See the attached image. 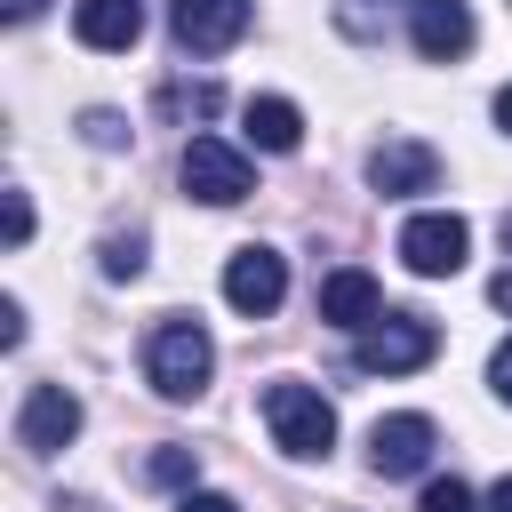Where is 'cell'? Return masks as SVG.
<instances>
[{
    "label": "cell",
    "mask_w": 512,
    "mask_h": 512,
    "mask_svg": "<svg viewBox=\"0 0 512 512\" xmlns=\"http://www.w3.org/2000/svg\"><path fill=\"white\" fill-rule=\"evenodd\" d=\"M208 376H216V344H208V328L184 320V312L152 320V336H144V384H152L160 400H200Z\"/></svg>",
    "instance_id": "6da1fadb"
},
{
    "label": "cell",
    "mask_w": 512,
    "mask_h": 512,
    "mask_svg": "<svg viewBox=\"0 0 512 512\" xmlns=\"http://www.w3.org/2000/svg\"><path fill=\"white\" fill-rule=\"evenodd\" d=\"M264 424L288 456H328L336 448V408L320 400V384H296V376L264 384Z\"/></svg>",
    "instance_id": "7a4b0ae2"
},
{
    "label": "cell",
    "mask_w": 512,
    "mask_h": 512,
    "mask_svg": "<svg viewBox=\"0 0 512 512\" xmlns=\"http://www.w3.org/2000/svg\"><path fill=\"white\" fill-rule=\"evenodd\" d=\"M432 352H440V328H432L424 312H384L376 328H360L352 368H368V376H408V368H424Z\"/></svg>",
    "instance_id": "3957f363"
},
{
    "label": "cell",
    "mask_w": 512,
    "mask_h": 512,
    "mask_svg": "<svg viewBox=\"0 0 512 512\" xmlns=\"http://www.w3.org/2000/svg\"><path fill=\"white\" fill-rule=\"evenodd\" d=\"M176 176H184V192H192V200H208V208H232V200H248V192H256L248 152H240V144H224V136H192V144H184V160H176Z\"/></svg>",
    "instance_id": "277c9868"
},
{
    "label": "cell",
    "mask_w": 512,
    "mask_h": 512,
    "mask_svg": "<svg viewBox=\"0 0 512 512\" xmlns=\"http://www.w3.org/2000/svg\"><path fill=\"white\" fill-rule=\"evenodd\" d=\"M464 256H472V224H464V216L424 208V216L400 224V264H408L416 280H448V272H464Z\"/></svg>",
    "instance_id": "5b68a950"
},
{
    "label": "cell",
    "mask_w": 512,
    "mask_h": 512,
    "mask_svg": "<svg viewBox=\"0 0 512 512\" xmlns=\"http://www.w3.org/2000/svg\"><path fill=\"white\" fill-rule=\"evenodd\" d=\"M280 296H288V256L280 248H232V264H224V304L232 312H248V320H264V312H280Z\"/></svg>",
    "instance_id": "8992f818"
},
{
    "label": "cell",
    "mask_w": 512,
    "mask_h": 512,
    "mask_svg": "<svg viewBox=\"0 0 512 512\" xmlns=\"http://www.w3.org/2000/svg\"><path fill=\"white\" fill-rule=\"evenodd\" d=\"M432 448H440L432 416H416V408L376 416V432H368V472H376V480H408V472H424V464H432Z\"/></svg>",
    "instance_id": "52a82bcc"
},
{
    "label": "cell",
    "mask_w": 512,
    "mask_h": 512,
    "mask_svg": "<svg viewBox=\"0 0 512 512\" xmlns=\"http://www.w3.org/2000/svg\"><path fill=\"white\" fill-rule=\"evenodd\" d=\"M248 24H256V0H176V8H168V32H176L184 56H216V48H232Z\"/></svg>",
    "instance_id": "ba28073f"
},
{
    "label": "cell",
    "mask_w": 512,
    "mask_h": 512,
    "mask_svg": "<svg viewBox=\"0 0 512 512\" xmlns=\"http://www.w3.org/2000/svg\"><path fill=\"white\" fill-rule=\"evenodd\" d=\"M72 432H80V392H72V384H32L24 408H16V448L56 456Z\"/></svg>",
    "instance_id": "9c48e42d"
},
{
    "label": "cell",
    "mask_w": 512,
    "mask_h": 512,
    "mask_svg": "<svg viewBox=\"0 0 512 512\" xmlns=\"http://www.w3.org/2000/svg\"><path fill=\"white\" fill-rule=\"evenodd\" d=\"M368 184H376L384 200L432 192V184H440V152H432V144H416V136H384V144L368 152Z\"/></svg>",
    "instance_id": "30bf717a"
},
{
    "label": "cell",
    "mask_w": 512,
    "mask_h": 512,
    "mask_svg": "<svg viewBox=\"0 0 512 512\" xmlns=\"http://www.w3.org/2000/svg\"><path fill=\"white\" fill-rule=\"evenodd\" d=\"M320 320L328 328H376L384 320V288H376V272H360V264H344V272H328L320 280Z\"/></svg>",
    "instance_id": "8fae6325"
},
{
    "label": "cell",
    "mask_w": 512,
    "mask_h": 512,
    "mask_svg": "<svg viewBox=\"0 0 512 512\" xmlns=\"http://www.w3.org/2000/svg\"><path fill=\"white\" fill-rule=\"evenodd\" d=\"M408 40H416V56L456 64V56L472 48V8H464V0H416V8H408Z\"/></svg>",
    "instance_id": "7c38bea8"
},
{
    "label": "cell",
    "mask_w": 512,
    "mask_h": 512,
    "mask_svg": "<svg viewBox=\"0 0 512 512\" xmlns=\"http://www.w3.org/2000/svg\"><path fill=\"white\" fill-rule=\"evenodd\" d=\"M72 32H80V48H136L144 40V0H80Z\"/></svg>",
    "instance_id": "4fadbf2b"
},
{
    "label": "cell",
    "mask_w": 512,
    "mask_h": 512,
    "mask_svg": "<svg viewBox=\"0 0 512 512\" xmlns=\"http://www.w3.org/2000/svg\"><path fill=\"white\" fill-rule=\"evenodd\" d=\"M240 120H248V144H256V152H296V144H304V112H296L288 96H248Z\"/></svg>",
    "instance_id": "5bb4252c"
},
{
    "label": "cell",
    "mask_w": 512,
    "mask_h": 512,
    "mask_svg": "<svg viewBox=\"0 0 512 512\" xmlns=\"http://www.w3.org/2000/svg\"><path fill=\"white\" fill-rule=\"evenodd\" d=\"M192 472H200L192 448H152V456H144V480H152V488H192Z\"/></svg>",
    "instance_id": "9a60e30c"
},
{
    "label": "cell",
    "mask_w": 512,
    "mask_h": 512,
    "mask_svg": "<svg viewBox=\"0 0 512 512\" xmlns=\"http://www.w3.org/2000/svg\"><path fill=\"white\" fill-rule=\"evenodd\" d=\"M144 272V232H112L104 240V280H136Z\"/></svg>",
    "instance_id": "2e32d148"
},
{
    "label": "cell",
    "mask_w": 512,
    "mask_h": 512,
    "mask_svg": "<svg viewBox=\"0 0 512 512\" xmlns=\"http://www.w3.org/2000/svg\"><path fill=\"white\" fill-rule=\"evenodd\" d=\"M160 104H168V112H200V120H208V112L224 104V88H216V80H192V88L176 80V88H160Z\"/></svg>",
    "instance_id": "e0dca14e"
},
{
    "label": "cell",
    "mask_w": 512,
    "mask_h": 512,
    "mask_svg": "<svg viewBox=\"0 0 512 512\" xmlns=\"http://www.w3.org/2000/svg\"><path fill=\"white\" fill-rule=\"evenodd\" d=\"M80 136H88V144H96V152H120V144H128V120H120V112H104V104H96V112H80Z\"/></svg>",
    "instance_id": "ac0fdd59"
},
{
    "label": "cell",
    "mask_w": 512,
    "mask_h": 512,
    "mask_svg": "<svg viewBox=\"0 0 512 512\" xmlns=\"http://www.w3.org/2000/svg\"><path fill=\"white\" fill-rule=\"evenodd\" d=\"M416 512H472V488L448 472V480H424V496H416Z\"/></svg>",
    "instance_id": "d6986e66"
},
{
    "label": "cell",
    "mask_w": 512,
    "mask_h": 512,
    "mask_svg": "<svg viewBox=\"0 0 512 512\" xmlns=\"http://www.w3.org/2000/svg\"><path fill=\"white\" fill-rule=\"evenodd\" d=\"M0 224H8V248H24L32 240V200L24 192H0Z\"/></svg>",
    "instance_id": "ffe728a7"
},
{
    "label": "cell",
    "mask_w": 512,
    "mask_h": 512,
    "mask_svg": "<svg viewBox=\"0 0 512 512\" xmlns=\"http://www.w3.org/2000/svg\"><path fill=\"white\" fill-rule=\"evenodd\" d=\"M488 384H496V400H504V408H512V336H504V344H496V360H488Z\"/></svg>",
    "instance_id": "44dd1931"
},
{
    "label": "cell",
    "mask_w": 512,
    "mask_h": 512,
    "mask_svg": "<svg viewBox=\"0 0 512 512\" xmlns=\"http://www.w3.org/2000/svg\"><path fill=\"white\" fill-rule=\"evenodd\" d=\"M176 512H240V504H232V496H216V488H184V496H176Z\"/></svg>",
    "instance_id": "7402d4cb"
},
{
    "label": "cell",
    "mask_w": 512,
    "mask_h": 512,
    "mask_svg": "<svg viewBox=\"0 0 512 512\" xmlns=\"http://www.w3.org/2000/svg\"><path fill=\"white\" fill-rule=\"evenodd\" d=\"M0 344H24V304H16V296L0 304Z\"/></svg>",
    "instance_id": "603a6c76"
},
{
    "label": "cell",
    "mask_w": 512,
    "mask_h": 512,
    "mask_svg": "<svg viewBox=\"0 0 512 512\" xmlns=\"http://www.w3.org/2000/svg\"><path fill=\"white\" fill-rule=\"evenodd\" d=\"M488 296H496V312H512V264H504V272L488 280Z\"/></svg>",
    "instance_id": "cb8c5ba5"
},
{
    "label": "cell",
    "mask_w": 512,
    "mask_h": 512,
    "mask_svg": "<svg viewBox=\"0 0 512 512\" xmlns=\"http://www.w3.org/2000/svg\"><path fill=\"white\" fill-rule=\"evenodd\" d=\"M488 512H512V472H504V480L488 488Z\"/></svg>",
    "instance_id": "d4e9b609"
},
{
    "label": "cell",
    "mask_w": 512,
    "mask_h": 512,
    "mask_svg": "<svg viewBox=\"0 0 512 512\" xmlns=\"http://www.w3.org/2000/svg\"><path fill=\"white\" fill-rule=\"evenodd\" d=\"M40 16V0H8V24H32Z\"/></svg>",
    "instance_id": "484cf974"
},
{
    "label": "cell",
    "mask_w": 512,
    "mask_h": 512,
    "mask_svg": "<svg viewBox=\"0 0 512 512\" xmlns=\"http://www.w3.org/2000/svg\"><path fill=\"white\" fill-rule=\"evenodd\" d=\"M496 128L512 136V88H496Z\"/></svg>",
    "instance_id": "4316f807"
},
{
    "label": "cell",
    "mask_w": 512,
    "mask_h": 512,
    "mask_svg": "<svg viewBox=\"0 0 512 512\" xmlns=\"http://www.w3.org/2000/svg\"><path fill=\"white\" fill-rule=\"evenodd\" d=\"M504 256H512V216H504Z\"/></svg>",
    "instance_id": "83f0119b"
}]
</instances>
